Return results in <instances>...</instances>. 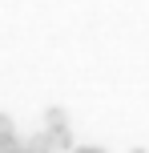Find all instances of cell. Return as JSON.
Instances as JSON below:
<instances>
[{
    "label": "cell",
    "mask_w": 149,
    "mask_h": 153,
    "mask_svg": "<svg viewBox=\"0 0 149 153\" xmlns=\"http://www.w3.org/2000/svg\"><path fill=\"white\" fill-rule=\"evenodd\" d=\"M8 141H16V129L8 117H0V145H8Z\"/></svg>",
    "instance_id": "6da1fadb"
},
{
    "label": "cell",
    "mask_w": 149,
    "mask_h": 153,
    "mask_svg": "<svg viewBox=\"0 0 149 153\" xmlns=\"http://www.w3.org/2000/svg\"><path fill=\"white\" fill-rule=\"evenodd\" d=\"M77 153H101V149H77Z\"/></svg>",
    "instance_id": "7a4b0ae2"
},
{
    "label": "cell",
    "mask_w": 149,
    "mask_h": 153,
    "mask_svg": "<svg viewBox=\"0 0 149 153\" xmlns=\"http://www.w3.org/2000/svg\"><path fill=\"white\" fill-rule=\"evenodd\" d=\"M129 153H145V149H129Z\"/></svg>",
    "instance_id": "3957f363"
}]
</instances>
